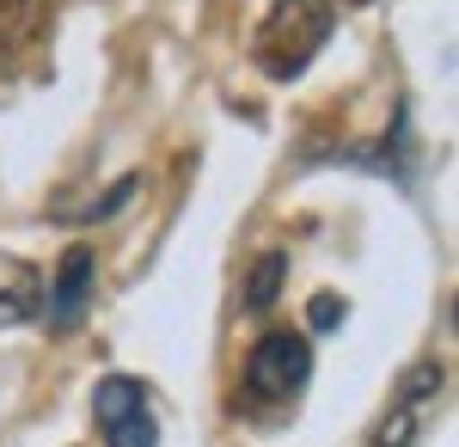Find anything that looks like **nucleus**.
I'll return each mask as SVG.
<instances>
[{
	"label": "nucleus",
	"mask_w": 459,
	"mask_h": 447,
	"mask_svg": "<svg viewBox=\"0 0 459 447\" xmlns=\"http://www.w3.org/2000/svg\"><path fill=\"white\" fill-rule=\"evenodd\" d=\"M43 312V276L31 264L0 258V325H31Z\"/></svg>",
	"instance_id": "nucleus-6"
},
{
	"label": "nucleus",
	"mask_w": 459,
	"mask_h": 447,
	"mask_svg": "<svg viewBox=\"0 0 459 447\" xmlns=\"http://www.w3.org/2000/svg\"><path fill=\"white\" fill-rule=\"evenodd\" d=\"M92 276H99V258L92 245H68L56 258V276L43 282V312H49V331H80V319L92 307Z\"/></svg>",
	"instance_id": "nucleus-5"
},
{
	"label": "nucleus",
	"mask_w": 459,
	"mask_h": 447,
	"mask_svg": "<svg viewBox=\"0 0 459 447\" xmlns=\"http://www.w3.org/2000/svg\"><path fill=\"white\" fill-rule=\"evenodd\" d=\"M282 276H288V251H264V258L251 264V282H246V312H270L276 307Z\"/></svg>",
	"instance_id": "nucleus-7"
},
{
	"label": "nucleus",
	"mask_w": 459,
	"mask_h": 447,
	"mask_svg": "<svg viewBox=\"0 0 459 447\" xmlns=\"http://www.w3.org/2000/svg\"><path fill=\"white\" fill-rule=\"evenodd\" d=\"M343 301H337V294H313V307H307V319H313V331H337V325H343Z\"/></svg>",
	"instance_id": "nucleus-8"
},
{
	"label": "nucleus",
	"mask_w": 459,
	"mask_h": 447,
	"mask_svg": "<svg viewBox=\"0 0 459 447\" xmlns=\"http://www.w3.org/2000/svg\"><path fill=\"white\" fill-rule=\"evenodd\" d=\"M92 423L105 447H160V423H153V399L142 380L105 374L92 392Z\"/></svg>",
	"instance_id": "nucleus-4"
},
{
	"label": "nucleus",
	"mask_w": 459,
	"mask_h": 447,
	"mask_svg": "<svg viewBox=\"0 0 459 447\" xmlns=\"http://www.w3.org/2000/svg\"><path fill=\"white\" fill-rule=\"evenodd\" d=\"M331 37V0H276L251 37V62L270 80H300Z\"/></svg>",
	"instance_id": "nucleus-1"
},
{
	"label": "nucleus",
	"mask_w": 459,
	"mask_h": 447,
	"mask_svg": "<svg viewBox=\"0 0 459 447\" xmlns=\"http://www.w3.org/2000/svg\"><path fill=\"white\" fill-rule=\"evenodd\" d=\"M441 392H447V368H441V362H417L411 374L398 380V392H392L386 416L374 423L368 447H417V442H423V429L435 423Z\"/></svg>",
	"instance_id": "nucleus-3"
},
{
	"label": "nucleus",
	"mask_w": 459,
	"mask_h": 447,
	"mask_svg": "<svg viewBox=\"0 0 459 447\" xmlns=\"http://www.w3.org/2000/svg\"><path fill=\"white\" fill-rule=\"evenodd\" d=\"M313 374V349L300 331H264L246 355V405H294Z\"/></svg>",
	"instance_id": "nucleus-2"
}]
</instances>
